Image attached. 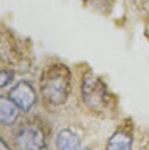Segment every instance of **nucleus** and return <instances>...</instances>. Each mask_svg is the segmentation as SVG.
Returning a JSON list of instances; mask_svg holds the SVG:
<instances>
[{
	"instance_id": "5",
	"label": "nucleus",
	"mask_w": 149,
	"mask_h": 150,
	"mask_svg": "<svg viewBox=\"0 0 149 150\" xmlns=\"http://www.w3.org/2000/svg\"><path fill=\"white\" fill-rule=\"evenodd\" d=\"M56 150H80V137L70 129H62L55 138Z\"/></svg>"
},
{
	"instance_id": "7",
	"label": "nucleus",
	"mask_w": 149,
	"mask_h": 150,
	"mask_svg": "<svg viewBox=\"0 0 149 150\" xmlns=\"http://www.w3.org/2000/svg\"><path fill=\"white\" fill-rule=\"evenodd\" d=\"M106 150H133V136L129 131L118 130L108 139Z\"/></svg>"
},
{
	"instance_id": "1",
	"label": "nucleus",
	"mask_w": 149,
	"mask_h": 150,
	"mask_svg": "<svg viewBox=\"0 0 149 150\" xmlns=\"http://www.w3.org/2000/svg\"><path fill=\"white\" fill-rule=\"evenodd\" d=\"M40 90L46 102L52 105L63 104L70 93V73L65 64L50 66L43 71Z\"/></svg>"
},
{
	"instance_id": "10",
	"label": "nucleus",
	"mask_w": 149,
	"mask_h": 150,
	"mask_svg": "<svg viewBox=\"0 0 149 150\" xmlns=\"http://www.w3.org/2000/svg\"><path fill=\"white\" fill-rule=\"evenodd\" d=\"M82 150H92V149H90V148H83Z\"/></svg>"
},
{
	"instance_id": "4",
	"label": "nucleus",
	"mask_w": 149,
	"mask_h": 150,
	"mask_svg": "<svg viewBox=\"0 0 149 150\" xmlns=\"http://www.w3.org/2000/svg\"><path fill=\"white\" fill-rule=\"evenodd\" d=\"M8 97L22 110L29 111L36 102L35 89L27 81H19L8 93Z\"/></svg>"
},
{
	"instance_id": "8",
	"label": "nucleus",
	"mask_w": 149,
	"mask_h": 150,
	"mask_svg": "<svg viewBox=\"0 0 149 150\" xmlns=\"http://www.w3.org/2000/svg\"><path fill=\"white\" fill-rule=\"evenodd\" d=\"M13 77H14L13 71H11L8 69H2L1 73H0V87L1 88L6 87L13 80Z\"/></svg>"
},
{
	"instance_id": "6",
	"label": "nucleus",
	"mask_w": 149,
	"mask_h": 150,
	"mask_svg": "<svg viewBox=\"0 0 149 150\" xmlns=\"http://www.w3.org/2000/svg\"><path fill=\"white\" fill-rule=\"evenodd\" d=\"M18 108L9 97H0V122L2 125H12L16 122L19 117Z\"/></svg>"
},
{
	"instance_id": "2",
	"label": "nucleus",
	"mask_w": 149,
	"mask_h": 150,
	"mask_svg": "<svg viewBox=\"0 0 149 150\" xmlns=\"http://www.w3.org/2000/svg\"><path fill=\"white\" fill-rule=\"evenodd\" d=\"M81 93L84 103L95 111H102L108 104V93L104 84L92 73L84 75Z\"/></svg>"
},
{
	"instance_id": "9",
	"label": "nucleus",
	"mask_w": 149,
	"mask_h": 150,
	"mask_svg": "<svg viewBox=\"0 0 149 150\" xmlns=\"http://www.w3.org/2000/svg\"><path fill=\"white\" fill-rule=\"evenodd\" d=\"M0 150H11V148L8 146V144L2 138H0Z\"/></svg>"
},
{
	"instance_id": "3",
	"label": "nucleus",
	"mask_w": 149,
	"mask_h": 150,
	"mask_svg": "<svg viewBox=\"0 0 149 150\" xmlns=\"http://www.w3.org/2000/svg\"><path fill=\"white\" fill-rule=\"evenodd\" d=\"M14 142L18 150H42L46 145L43 129L36 123H27L18 131Z\"/></svg>"
}]
</instances>
